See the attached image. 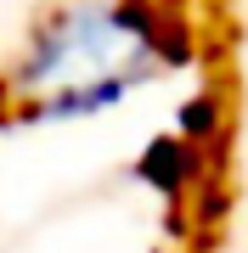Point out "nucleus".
<instances>
[{"label": "nucleus", "mask_w": 248, "mask_h": 253, "mask_svg": "<svg viewBox=\"0 0 248 253\" xmlns=\"http://www.w3.org/2000/svg\"><path fill=\"white\" fill-rule=\"evenodd\" d=\"M175 56L152 0H56L0 73V124H68L119 107Z\"/></svg>", "instance_id": "nucleus-1"}, {"label": "nucleus", "mask_w": 248, "mask_h": 253, "mask_svg": "<svg viewBox=\"0 0 248 253\" xmlns=\"http://www.w3.org/2000/svg\"><path fill=\"white\" fill-rule=\"evenodd\" d=\"M141 180L158 186V191H181L186 186V174H198V158H192V141H181V135H164V141H152L147 152H141Z\"/></svg>", "instance_id": "nucleus-2"}]
</instances>
